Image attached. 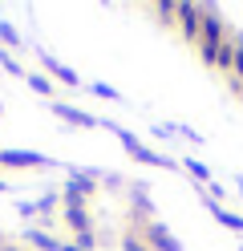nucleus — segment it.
Instances as JSON below:
<instances>
[{"label":"nucleus","instance_id":"4468645a","mask_svg":"<svg viewBox=\"0 0 243 251\" xmlns=\"http://www.w3.org/2000/svg\"><path fill=\"white\" fill-rule=\"evenodd\" d=\"M102 126H106V130H109L113 138H118V142H122V146H126L130 154H134V150L142 146V138H138V134H130V130H126V126H118V122H106V118H102Z\"/></svg>","mask_w":243,"mask_h":251},{"label":"nucleus","instance_id":"c85d7f7f","mask_svg":"<svg viewBox=\"0 0 243 251\" xmlns=\"http://www.w3.org/2000/svg\"><path fill=\"white\" fill-rule=\"evenodd\" d=\"M239 199H243V186H239Z\"/></svg>","mask_w":243,"mask_h":251},{"label":"nucleus","instance_id":"a878e982","mask_svg":"<svg viewBox=\"0 0 243 251\" xmlns=\"http://www.w3.org/2000/svg\"><path fill=\"white\" fill-rule=\"evenodd\" d=\"M0 251H25V247H12V243H0Z\"/></svg>","mask_w":243,"mask_h":251},{"label":"nucleus","instance_id":"9b49d317","mask_svg":"<svg viewBox=\"0 0 243 251\" xmlns=\"http://www.w3.org/2000/svg\"><path fill=\"white\" fill-rule=\"evenodd\" d=\"M25 85H28L32 93H41V98L57 101V85H53V77H49V73H25Z\"/></svg>","mask_w":243,"mask_h":251},{"label":"nucleus","instance_id":"1a4fd4ad","mask_svg":"<svg viewBox=\"0 0 243 251\" xmlns=\"http://www.w3.org/2000/svg\"><path fill=\"white\" fill-rule=\"evenodd\" d=\"M134 162H142V166H158V170H178V158H170V154H158V150H146V146H138L134 154H130Z\"/></svg>","mask_w":243,"mask_h":251},{"label":"nucleus","instance_id":"4be33fe9","mask_svg":"<svg viewBox=\"0 0 243 251\" xmlns=\"http://www.w3.org/2000/svg\"><path fill=\"white\" fill-rule=\"evenodd\" d=\"M174 8H178V4H154V17H158V25H174Z\"/></svg>","mask_w":243,"mask_h":251},{"label":"nucleus","instance_id":"39448f33","mask_svg":"<svg viewBox=\"0 0 243 251\" xmlns=\"http://www.w3.org/2000/svg\"><path fill=\"white\" fill-rule=\"evenodd\" d=\"M199 199H203V207L211 211V219H215L219 227H227V231H235V235H243V215H235V211H227L223 202H215V199H211V195L203 191V186H199Z\"/></svg>","mask_w":243,"mask_h":251},{"label":"nucleus","instance_id":"7ed1b4c3","mask_svg":"<svg viewBox=\"0 0 243 251\" xmlns=\"http://www.w3.org/2000/svg\"><path fill=\"white\" fill-rule=\"evenodd\" d=\"M199 57H203V65L219 69V73H231V61H235V45H231V37H227L223 45H199Z\"/></svg>","mask_w":243,"mask_h":251},{"label":"nucleus","instance_id":"cd10ccee","mask_svg":"<svg viewBox=\"0 0 243 251\" xmlns=\"http://www.w3.org/2000/svg\"><path fill=\"white\" fill-rule=\"evenodd\" d=\"M4 191H8V182H4V178H0V195H4Z\"/></svg>","mask_w":243,"mask_h":251},{"label":"nucleus","instance_id":"9d476101","mask_svg":"<svg viewBox=\"0 0 243 251\" xmlns=\"http://www.w3.org/2000/svg\"><path fill=\"white\" fill-rule=\"evenodd\" d=\"M65 227H69L73 235H81V231H93V215H89V207H65Z\"/></svg>","mask_w":243,"mask_h":251},{"label":"nucleus","instance_id":"f03ea898","mask_svg":"<svg viewBox=\"0 0 243 251\" xmlns=\"http://www.w3.org/2000/svg\"><path fill=\"white\" fill-rule=\"evenodd\" d=\"M174 25H178V33H183L187 41H199L203 37V4H178L174 8Z\"/></svg>","mask_w":243,"mask_h":251},{"label":"nucleus","instance_id":"c756f323","mask_svg":"<svg viewBox=\"0 0 243 251\" xmlns=\"http://www.w3.org/2000/svg\"><path fill=\"white\" fill-rule=\"evenodd\" d=\"M0 114H4V109H0Z\"/></svg>","mask_w":243,"mask_h":251},{"label":"nucleus","instance_id":"5701e85b","mask_svg":"<svg viewBox=\"0 0 243 251\" xmlns=\"http://www.w3.org/2000/svg\"><path fill=\"white\" fill-rule=\"evenodd\" d=\"M12 211L21 215V219H32V215H37V199H21V202L12 207Z\"/></svg>","mask_w":243,"mask_h":251},{"label":"nucleus","instance_id":"0eeeda50","mask_svg":"<svg viewBox=\"0 0 243 251\" xmlns=\"http://www.w3.org/2000/svg\"><path fill=\"white\" fill-rule=\"evenodd\" d=\"M41 57V65H45V73L53 77V81H61V85H69V89H85L81 85V77H77V69H69V65H61V61L53 57V53H37Z\"/></svg>","mask_w":243,"mask_h":251},{"label":"nucleus","instance_id":"2eb2a0df","mask_svg":"<svg viewBox=\"0 0 243 251\" xmlns=\"http://www.w3.org/2000/svg\"><path fill=\"white\" fill-rule=\"evenodd\" d=\"M118 247H122V251H150L146 239H142V227H126L122 239H118Z\"/></svg>","mask_w":243,"mask_h":251},{"label":"nucleus","instance_id":"aec40b11","mask_svg":"<svg viewBox=\"0 0 243 251\" xmlns=\"http://www.w3.org/2000/svg\"><path fill=\"white\" fill-rule=\"evenodd\" d=\"M102 186H106V191H126V186H130V178H126V175H113V170H106Z\"/></svg>","mask_w":243,"mask_h":251},{"label":"nucleus","instance_id":"6e6552de","mask_svg":"<svg viewBox=\"0 0 243 251\" xmlns=\"http://www.w3.org/2000/svg\"><path fill=\"white\" fill-rule=\"evenodd\" d=\"M227 41V25H223V17L215 8H207L203 4V37H199V45H223Z\"/></svg>","mask_w":243,"mask_h":251},{"label":"nucleus","instance_id":"ddd939ff","mask_svg":"<svg viewBox=\"0 0 243 251\" xmlns=\"http://www.w3.org/2000/svg\"><path fill=\"white\" fill-rule=\"evenodd\" d=\"M178 170H183V175H190V178H194V186L211 182V166H207V162H199V158H178Z\"/></svg>","mask_w":243,"mask_h":251},{"label":"nucleus","instance_id":"a211bd4d","mask_svg":"<svg viewBox=\"0 0 243 251\" xmlns=\"http://www.w3.org/2000/svg\"><path fill=\"white\" fill-rule=\"evenodd\" d=\"M0 41H4L8 49H21V45H25V41H21V33H16L8 21H0Z\"/></svg>","mask_w":243,"mask_h":251},{"label":"nucleus","instance_id":"393cba45","mask_svg":"<svg viewBox=\"0 0 243 251\" xmlns=\"http://www.w3.org/2000/svg\"><path fill=\"white\" fill-rule=\"evenodd\" d=\"M231 89H235V98L243 101V81H235V77H231Z\"/></svg>","mask_w":243,"mask_h":251},{"label":"nucleus","instance_id":"f257e3e1","mask_svg":"<svg viewBox=\"0 0 243 251\" xmlns=\"http://www.w3.org/2000/svg\"><path fill=\"white\" fill-rule=\"evenodd\" d=\"M142 239L150 251H183V243H178V235L162 223V219H154V223H146L142 227Z\"/></svg>","mask_w":243,"mask_h":251},{"label":"nucleus","instance_id":"bb28decb","mask_svg":"<svg viewBox=\"0 0 243 251\" xmlns=\"http://www.w3.org/2000/svg\"><path fill=\"white\" fill-rule=\"evenodd\" d=\"M57 251H77V247H73V239H69V243H61V247H57Z\"/></svg>","mask_w":243,"mask_h":251},{"label":"nucleus","instance_id":"20e7f679","mask_svg":"<svg viewBox=\"0 0 243 251\" xmlns=\"http://www.w3.org/2000/svg\"><path fill=\"white\" fill-rule=\"evenodd\" d=\"M49 109H53V118H61V122L77 126V130H97V126H102V118H97V114H85V109L65 105V101H49Z\"/></svg>","mask_w":243,"mask_h":251},{"label":"nucleus","instance_id":"b1692460","mask_svg":"<svg viewBox=\"0 0 243 251\" xmlns=\"http://www.w3.org/2000/svg\"><path fill=\"white\" fill-rule=\"evenodd\" d=\"M174 134H178V138H187V142H194V146H203V134H194L190 126H183V122L174 126Z\"/></svg>","mask_w":243,"mask_h":251},{"label":"nucleus","instance_id":"412c9836","mask_svg":"<svg viewBox=\"0 0 243 251\" xmlns=\"http://www.w3.org/2000/svg\"><path fill=\"white\" fill-rule=\"evenodd\" d=\"M0 69H4V73H12V77H25V69L8 57V49H0Z\"/></svg>","mask_w":243,"mask_h":251},{"label":"nucleus","instance_id":"423d86ee","mask_svg":"<svg viewBox=\"0 0 243 251\" xmlns=\"http://www.w3.org/2000/svg\"><path fill=\"white\" fill-rule=\"evenodd\" d=\"M0 166L8 170H25V166H53V158H45L37 150H0Z\"/></svg>","mask_w":243,"mask_h":251},{"label":"nucleus","instance_id":"f3484780","mask_svg":"<svg viewBox=\"0 0 243 251\" xmlns=\"http://www.w3.org/2000/svg\"><path fill=\"white\" fill-rule=\"evenodd\" d=\"M57 202H61V191H49V195H41V199H37V215H45V219H49V215L57 211Z\"/></svg>","mask_w":243,"mask_h":251},{"label":"nucleus","instance_id":"dca6fc26","mask_svg":"<svg viewBox=\"0 0 243 251\" xmlns=\"http://www.w3.org/2000/svg\"><path fill=\"white\" fill-rule=\"evenodd\" d=\"M85 89L93 93V98H102V101H122V93L113 89V85H106V81H89Z\"/></svg>","mask_w":243,"mask_h":251},{"label":"nucleus","instance_id":"6ab92c4d","mask_svg":"<svg viewBox=\"0 0 243 251\" xmlns=\"http://www.w3.org/2000/svg\"><path fill=\"white\" fill-rule=\"evenodd\" d=\"M73 247H77V251H97V231H81V235H73Z\"/></svg>","mask_w":243,"mask_h":251},{"label":"nucleus","instance_id":"f8f14e48","mask_svg":"<svg viewBox=\"0 0 243 251\" xmlns=\"http://www.w3.org/2000/svg\"><path fill=\"white\" fill-rule=\"evenodd\" d=\"M25 243H32L37 251H57V247H61L57 235H49V231H41V227H25Z\"/></svg>","mask_w":243,"mask_h":251}]
</instances>
